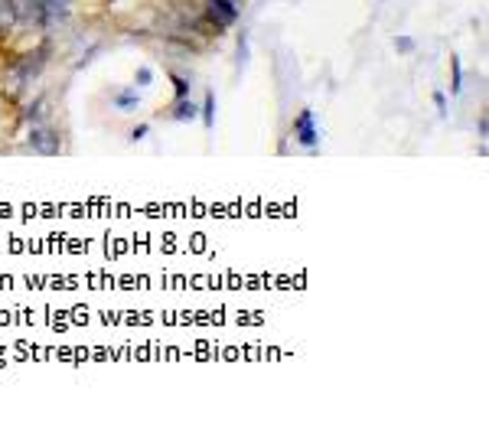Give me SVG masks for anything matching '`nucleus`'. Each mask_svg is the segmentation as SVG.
Instances as JSON below:
<instances>
[{"mask_svg":"<svg viewBox=\"0 0 489 437\" xmlns=\"http://www.w3.org/2000/svg\"><path fill=\"white\" fill-rule=\"evenodd\" d=\"M206 17L216 23V27H232L238 20V10L232 0H209L206 4Z\"/></svg>","mask_w":489,"mask_h":437,"instance_id":"nucleus-1","label":"nucleus"},{"mask_svg":"<svg viewBox=\"0 0 489 437\" xmlns=\"http://www.w3.org/2000/svg\"><path fill=\"white\" fill-rule=\"evenodd\" d=\"M29 147L36 153H46V157H53V153H59V137L53 127H33V134H29Z\"/></svg>","mask_w":489,"mask_h":437,"instance_id":"nucleus-2","label":"nucleus"},{"mask_svg":"<svg viewBox=\"0 0 489 437\" xmlns=\"http://www.w3.org/2000/svg\"><path fill=\"white\" fill-rule=\"evenodd\" d=\"M294 134H297V141H301L303 147H313V144L320 141V134L313 127V111H303L301 118L294 121Z\"/></svg>","mask_w":489,"mask_h":437,"instance_id":"nucleus-3","label":"nucleus"},{"mask_svg":"<svg viewBox=\"0 0 489 437\" xmlns=\"http://www.w3.org/2000/svg\"><path fill=\"white\" fill-rule=\"evenodd\" d=\"M173 118H177V121H189V118H196V105L186 102V98H179L177 108H173Z\"/></svg>","mask_w":489,"mask_h":437,"instance_id":"nucleus-4","label":"nucleus"},{"mask_svg":"<svg viewBox=\"0 0 489 437\" xmlns=\"http://www.w3.org/2000/svg\"><path fill=\"white\" fill-rule=\"evenodd\" d=\"M212 111H216V98L206 95V108H202V121H206V127H212Z\"/></svg>","mask_w":489,"mask_h":437,"instance_id":"nucleus-5","label":"nucleus"},{"mask_svg":"<svg viewBox=\"0 0 489 437\" xmlns=\"http://www.w3.org/2000/svg\"><path fill=\"white\" fill-rule=\"evenodd\" d=\"M460 85H463V76H460V62L453 59V92H460Z\"/></svg>","mask_w":489,"mask_h":437,"instance_id":"nucleus-6","label":"nucleus"},{"mask_svg":"<svg viewBox=\"0 0 489 437\" xmlns=\"http://www.w3.org/2000/svg\"><path fill=\"white\" fill-rule=\"evenodd\" d=\"M114 102H118L121 108H134V105H137V98H134V95H118Z\"/></svg>","mask_w":489,"mask_h":437,"instance_id":"nucleus-7","label":"nucleus"},{"mask_svg":"<svg viewBox=\"0 0 489 437\" xmlns=\"http://www.w3.org/2000/svg\"><path fill=\"white\" fill-rule=\"evenodd\" d=\"M151 78H153L151 69H141V72H137V85H151Z\"/></svg>","mask_w":489,"mask_h":437,"instance_id":"nucleus-8","label":"nucleus"},{"mask_svg":"<svg viewBox=\"0 0 489 437\" xmlns=\"http://www.w3.org/2000/svg\"><path fill=\"white\" fill-rule=\"evenodd\" d=\"M173 85H177V95H179V98H186L189 85H186V82H183V78H173Z\"/></svg>","mask_w":489,"mask_h":437,"instance_id":"nucleus-9","label":"nucleus"},{"mask_svg":"<svg viewBox=\"0 0 489 437\" xmlns=\"http://www.w3.org/2000/svg\"><path fill=\"white\" fill-rule=\"evenodd\" d=\"M398 49H401V53H411L414 43H411V39H398Z\"/></svg>","mask_w":489,"mask_h":437,"instance_id":"nucleus-10","label":"nucleus"},{"mask_svg":"<svg viewBox=\"0 0 489 437\" xmlns=\"http://www.w3.org/2000/svg\"><path fill=\"white\" fill-rule=\"evenodd\" d=\"M434 102H437V108H441V114L447 111V102H443V95H441V92H437V95H434Z\"/></svg>","mask_w":489,"mask_h":437,"instance_id":"nucleus-11","label":"nucleus"}]
</instances>
